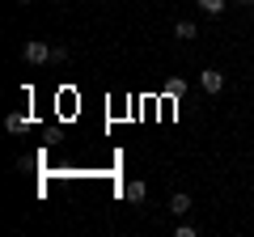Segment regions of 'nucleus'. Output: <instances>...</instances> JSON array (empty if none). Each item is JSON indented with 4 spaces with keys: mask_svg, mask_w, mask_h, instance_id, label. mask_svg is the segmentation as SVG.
<instances>
[{
    "mask_svg": "<svg viewBox=\"0 0 254 237\" xmlns=\"http://www.w3.org/2000/svg\"><path fill=\"white\" fill-rule=\"evenodd\" d=\"M51 51H55V47H47L43 38H26L21 59H26V64H34V68H43V64H51Z\"/></svg>",
    "mask_w": 254,
    "mask_h": 237,
    "instance_id": "f257e3e1",
    "label": "nucleus"
},
{
    "mask_svg": "<svg viewBox=\"0 0 254 237\" xmlns=\"http://www.w3.org/2000/svg\"><path fill=\"white\" fill-rule=\"evenodd\" d=\"M199 85H203L208 93H220V89H225V72H216V68H203V72H199Z\"/></svg>",
    "mask_w": 254,
    "mask_h": 237,
    "instance_id": "f03ea898",
    "label": "nucleus"
},
{
    "mask_svg": "<svg viewBox=\"0 0 254 237\" xmlns=\"http://www.w3.org/2000/svg\"><path fill=\"white\" fill-rule=\"evenodd\" d=\"M123 195H127V203H144V195H148V186L140 182V178H131V182L123 186Z\"/></svg>",
    "mask_w": 254,
    "mask_h": 237,
    "instance_id": "7ed1b4c3",
    "label": "nucleus"
},
{
    "mask_svg": "<svg viewBox=\"0 0 254 237\" xmlns=\"http://www.w3.org/2000/svg\"><path fill=\"white\" fill-rule=\"evenodd\" d=\"M26 127H30V118L21 115V110H13V115L4 118V131H13V136H21V131H26Z\"/></svg>",
    "mask_w": 254,
    "mask_h": 237,
    "instance_id": "20e7f679",
    "label": "nucleus"
},
{
    "mask_svg": "<svg viewBox=\"0 0 254 237\" xmlns=\"http://www.w3.org/2000/svg\"><path fill=\"white\" fill-rule=\"evenodd\" d=\"M170 212H174V216H187V212H190V195H187V191L170 195Z\"/></svg>",
    "mask_w": 254,
    "mask_h": 237,
    "instance_id": "39448f33",
    "label": "nucleus"
},
{
    "mask_svg": "<svg viewBox=\"0 0 254 237\" xmlns=\"http://www.w3.org/2000/svg\"><path fill=\"white\" fill-rule=\"evenodd\" d=\"M195 4H199V13H208V17H220L229 0H195Z\"/></svg>",
    "mask_w": 254,
    "mask_h": 237,
    "instance_id": "423d86ee",
    "label": "nucleus"
},
{
    "mask_svg": "<svg viewBox=\"0 0 254 237\" xmlns=\"http://www.w3.org/2000/svg\"><path fill=\"white\" fill-rule=\"evenodd\" d=\"M182 93H187V81L182 76H170L165 81V98H182Z\"/></svg>",
    "mask_w": 254,
    "mask_h": 237,
    "instance_id": "0eeeda50",
    "label": "nucleus"
},
{
    "mask_svg": "<svg viewBox=\"0 0 254 237\" xmlns=\"http://www.w3.org/2000/svg\"><path fill=\"white\" fill-rule=\"evenodd\" d=\"M174 34L187 43V38H195V26H190V21H178V26H174Z\"/></svg>",
    "mask_w": 254,
    "mask_h": 237,
    "instance_id": "6e6552de",
    "label": "nucleus"
},
{
    "mask_svg": "<svg viewBox=\"0 0 254 237\" xmlns=\"http://www.w3.org/2000/svg\"><path fill=\"white\" fill-rule=\"evenodd\" d=\"M237 4H254V0H237Z\"/></svg>",
    "mask_w": 254,
    "mask_h": 237,
    "instance_id": "1a4fd4ad",
    "label": "nucleus"
},
{
    "mask_svg": "<svg viewBox=\"0 0 254 237\" xmlns=\"http://www.w3.org/2000/svg\"><path fill=\"white\" fill-rule=\"evenodd\" d=\"M21 4H30V0H21Z\"/></svg>",
    "mask_w": 254,
    "mask_h": 237,
    "instance_id": "9d476101",
    "label": "nucleus"
}]
</instances>
